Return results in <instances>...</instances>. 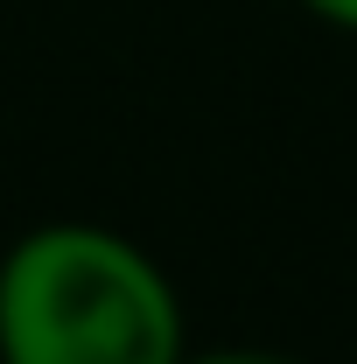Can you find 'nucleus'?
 <instances>
[{
	"instance_id": "obj_1",
	"label": "nucleus",
	"mask_w": 357,
	"mask_h": 364,
	"mask_svg": "<svg viewBox=\"0 0 357 364\" xmlns=\"http://www.w3.org/2000/svg\"><path fill=\"white\" fill-rule=\"evenodd\" d=\"M176 280L112 225H36L0 259V364H182Z\"/></svg>"
},
{
	"instance_id": "obj_2",
	"label": "nucleus",
	"mask_w": 357,
	"mask_h": 364,
	"mask_svg": "<svg viewBox=\"0 0 357 364\" xmlns=\"http://www.w3.org/2000/svg\"><path fill=\"white\" fill-rule=\"evenodd\" d=\"M302 7H309V14H322L329 28H351V36H357V0H302Z\"/></svg>"
},
{
	"instance_id": "obj_3",
	"label": "nucleus",
	"mask_w": 357,
	"mask_h": 364,
	"mask_svg": "<svg viewBox=\"0 0 357 364\" xmlns=\"http://www.w3.org/2000/svg\"><path fill=\"white\" fill-rule=\"evenodd\" d=\"M182 364H294V358H273V350H218V358H182Z\"/></svg>"
}]
</instances>
